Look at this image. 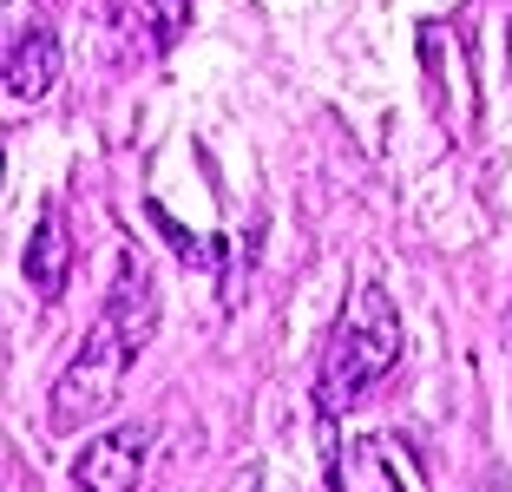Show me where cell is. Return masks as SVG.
I'll list each match as a JSON object with an SVG mask.
<instances>
[{"label":"cell","instance_id":"10","mask_svg":"<svg viewBox=\"0 0 512 492\" xmlns=\"http://www.w3.org/2000/svg\"><path fill=\"white\" fill-rule=\"evenodd\" d=\"M329 492H335V486H329Z\"/></svg>","mask_w":512,"mask_h":492},{"label":"cell","instance_id":"8","mask_svg":"<svg viewBox=\"0 0 512 492\" xmlns=\"http://www.w3.org/2000/svg\"><path fill=\"white\" fill-rule=\"evenodd\" d=\"M184 20H191V0H158V33H151V46L165 53V46H178Z\"/></svg>","mask_w":512,"mask_h":492},{"label":"cell","instance_id":"2","mask_svg":"<svg viewBox=\"0 0 512 492\" xmlns=\"http://www.w3.org/2000/svg\"><path fill=\"white\" fill-rule=\"evenodd\" d=\"M132 361L138 355L125 348L119 328L92 322V335L73 348V361L60 368V381H53V394H46V427H53V433H86L92 420H106Z\"/></svg>","mask_w":512,"mask_h":492},{"label":"cell","instance_id":"3","mask_svg":"<svg viewBox=\"0 0 512 492\" xmlns=\"http://www.w3.org/2000/svg\"><path fill=\"white\" fill-rule=\"evenodd\" d=\"M145 460H151V427H106L73 460V479L79 492H138Z\"/></svg>","mask_w":512,"mask_h":492},{"label":"cell","instance_id":"1","mask_svg":"<svg viewBox=\"0 0 512 492\" xmlns=\"http://www.w3.org/2000/svg\"><path fill=\"white\" fill-rule=\"evenodd\" d=\"M394 361H401V309L381 283H362L348 296L342 322H335L329 355H322V381H316L322 414H348L362 394L381 388V374H394Z\"/></svg>","mask_w":512,"mask_h":492},{"label":"cell","instance_id":"6","mask_svg":"<svg viewBox=\"0 0 512 492\" xmlns=\"http://www.w3.org/2000/svg\"><path fill=\"white\" fill-rule=\"evenodd\" d=\"M66 276H73V230H66L60 204H46L40 224H33V237H27V289L40 302H60Z\"/></svg>","mask_w":512,"mask_h":492},{"label":"cell","instance_id":"4","mask_svg":"<svg viewBox=\"0 0 512 492\" xmlns=\"http://www.w3.org/2000/svg\"><path fill=\"white\" fill-rule=\"evenodd\" d=\"M99 322L119 328L132 355H145V342L158 335V283H151V269L138 263V250L119 256V276H112V296H106V309H99Z\"/></svg>","mask_w":512,"mask_h":492},{"label":"cell","instance_id":"9","mask_svg":"<svg viewBox=\"0 0 512 492\" xmlns=\"http://www.w3.org/2000/svg\"><path fill=\"white\" fill-rule=\"evenodd\" d=\"M506 60H512V27H506Z\"/></svg>","mask_w":512,"mask_h":492},{"label":"cell","instance_id":"5","mask_svg":"<svg viewBox=\"0 0 512 492\" xmlns=\"http://www.w3.org/2000/svg\"><path fill=\"white\" fill-rule=\"evenodd\" d=\"M53 86H60V33L46 20H33V27H20L7 40V99L40 105Z\"/></svg>","mask_w":512,"mask_h":492},{"label":"cell","instance_id":"7","mask_svg":"<svg viewBox=\"0 0 512 492\" xmlns=\"http://www.w3.org/2000/svg\"><path fill=\"white\" fill-rule=\"evenodd\" d=\"M335 492H407V486L388 466L381 440L355 433V440H342V453H335Z\"/></svg>","mask_w":512,"mask_h":492}]
</instances>
